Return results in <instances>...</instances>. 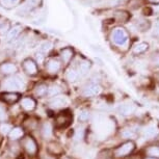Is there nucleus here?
<instances>
[{"mask_svg":"<svg viewBox=\"0 0 159 159\" xmlns=\"http://www.w3.org/2000/svg\"><path fill=\"white\" fill-rule=\"evenodd\" d=\"M111 39L116 45H118V46H124L128 42V34L124 28L118 27L113 29V31L111 32Z\"/></svg>","mask_w":159,"mask_h":159,"instance_id":"1","label":"nucleus"},{"mask_svg":"<svg viewBox=\"0 0 159 159\" xmlns=\"http://www.w3.org/2000/svg\"><path fill=\"white\" fill-rule=\"evenodd\" d=\"M134 149H135V143L132 142V140H129V142L122 143L121 146H119L116 149L115 155L116 157H125V156L131 154L134 151Z\"/></svg>","mask_w":159,"mask_h":159,"instance_id":"2","label":"nucleus"},{"mask_svg":"<svg viewBox=\"0 0 159 159\" xmlns=\"http://www.w3.org/2000/svg\"><path fill=\"white\" fill-rule=\"evenodd\" d=\"M72 120H73V115L69 111V110H65L58 113L56 116V127L57 128H66L71 124Z\"/></svg>","mask_w":159,"mask_h":159,"instance_id":"3","label":"nucleus"},{"mask_svg":"<svg viewBox=\"0 0 159 159\" xmlns=\"http://www.w3.org/2000/svg\"><path fill=\"white\" fill-rule=\"evenodd\" d=\"M3 86L5 89H8V91H17V89L23 88V81L19 77L8 78L3 82Z\"/></svg>","mask_w":159,"mask_h":159,"instance_id":"4","label":"nucleus"},{"mask_svg":"<svg viewBox=\"0 0 159 159\" xmlns=\"http://www.w3.org/2000/svg\"><path fill=\"white\" fill-rule=\"evenodd\" d=\"M101 88L97 83H89L88 85L83 89L82 94L84 97H93V96H97L100 94Z\"/></svg>","mask_w":159,"mask_h":159,"instance_id":"5","label":"nucleus"},{"mask_svg":"<svg viewBox=\"0 0 159 159\" xmlns=\"http://www.w3.org/2000/svg\"><path fill=\"white\" fill-rule=\"evenodd\" d=\"M23 146L24 148H25L26 152L28 153V154H35L38 151V146H37V143H35V140L32 139V137L28 136L26 137L25 139H24L23 142Z\"/></svg>","mask_w":159,"mask_h":159,"instance_id":"6","label":"nucleus"},{"mask_svg":"<svg viewBox=\"0 0 159 159\" xmlns=\"http://www.w3.org/2000/svg\"><path fill=\"white\" fill-rule=\"evenodd\" d=\"M23 67L25 72L29 75H35L38 73V67L37 64L32 59H26L23 62Z\"/></svg>","mask_w":159,"mask_h":159,"instance_id":"7","label":"nucleus"},{"mask_svg":"<svg viewBox=\"0 0 159 159\" xmlns=\"http://www.w3.org/2000/svg\"><path fill=\"white\" fill-rule=\"evenodd\" d=\"M118 110L122 116H130L135 111V106L130 103H125L120 105Z\"/></svg>","mask_w":159,"mask_h":159,"instance_id":"8","label":"nucleus"},{"mask_svg":"<svg viewBox=\"0 0 159 159\" xmlns=\"http://www.w3.org/2000/svg\"><path fill=\"white\" fill-rule=\"evenodd\" d=\"M67 103H68V100L66 97H64V96H56V97H54L51 100L50 105L52 107H55V108H59V107L65 106Z\"/></svg>","mask_w":159,"mask_h":159,"instance_id":"9","label":"nucleus"},{"mask_svg":"<svg viewBox=\"0 0 159 159\" xmlns=\"http://www.w3.org/2000/svg\"><path fill=\"white\" fill-rule=\"evenodd\" d=\"M46 68L49 73L55 74V73H57L59 71V69H61V64H59V61L57 59H50V61L47 62Z\"/></svg>","mask_w":159,"mask_h":159,"instance_id":"10","label":"nucleus"},{"mask_svg":"<svg viewBox=\"0 0 159 159\" xmlns=\"http://www.w3.org/2000/svg\"><path fill=\"white\" fill-rule=\"evenodd\" d=\"M21 106L27 111H31L35 108V101L32 98H23L21 101Z\"/></svg>","mask_w":159,"mask_h":159,"instance_id":"11","label":"nucleus"},{"mask_svg":"<svg viewBox=\"0 0 159 159\" xmlns=\"http://www.w3.org/2000/svg\"><path fill=\"white\" fill-rule=\"evenodd\" d=\"M1 99L10 104L16 103V102L20 99V95L17 93H7V94L1 95Z\"/></svg>","mask_w":159,"mask_h":159,"instance_id":"12","label":"nucleus"},{"mask_svg":"<svg viewBox=\"0 0 159 159\" xmlns=\"http://www.w3.org/2000/svg\"><path fill=\"white\" fill-rule=\"evenodd\" d=\"M24 132H23V129L20 128V127H15L11 129V131L10 132V139H13V140H16V139H19L21 137L23 136Z\"/></svg>","mask_w":159,"mask_h":159,"instance_id":"13","label":"nucleus"},{"mask_svg":"<svg viewBox=\"0 0 159 159\" xmlns=\"http://www.w3.org/2000/svg\"><path fill=\"white\" fill-rule=\"evenodd\" d=\"M48 151H49L51 154H61L62 153V148L61 146L59 145L57 143H50L49 145H48Z\"/></svg>","mask_w":159,"mask_h":159,"instance_id":"14","label":"nucleus"},{"mask_svg":"<svg viewBox=\"0 0 159 159\" xmlns=\"http://www.w3.org/2000/svg\"><path fill=\"white\" fill-rule=\"evenodd\" d=\"M149 45L148 43H145V42H142V43L136 44L133 48V53L134 54H140V53H143L148 50Z\"/></svg>","mask_w":159,"mask_h":159,"instance_id":"15","label":"nucleus"},{"mask_svg":"<svg viewBox=\"0 0 159 159\" xmlns=\"http://www.w3.org/2000/svg\"><path fill=\"white\" fill-rule=\"evenodd\" d=\"M157 133H158V130L155 126H149V127H147L145 130H143V136L147 137V139L154 137Z\"/></svg>","mask_w":159,"mask_h":159,"instance_id":"16","label":"nucleus"},{"mask_svg":"<svg viewBox=\"0 0 159 159\" xmlns=\"http://www.w3.org/2000/svg\"><path fill=\"white\" fill-rule=\"evenodd\" d=\"M73 56V50L70 49V48H65L64 50L61 51V58L64 62H69L70 59Z\"/></svg>","mask_w":159,"mask_h":159,"instance_id":"17","label":"nucleus"},{"mask_svg":"<svg viewBox=\"0 0 159 159\" xmlns=\"http://www.w3.org/2000/svg\"><path fill=\"white\" fill-rule=\"evenodd\" d=\"M147 154L152 158H159V147L157 146H153L147 150Z\"/></svg>","mask_w":159,"mask_h":159,"instance_id":"18","label":"nucleus"},{"mask_svg":"<svg viewBox=\"0 0 159 159\" xmlns=\"http://www.w3.org/2000/svg\"><path fill=\"white\" fill-rule=\"evenodd\" d=\"M35 94H37L39 97H45V96H47L48 95L47 85H45V84L39 85L37 88V89H35Z\"/></svg>","mask_w":159,"mask_h":159,"instance_id":"19","label":"nucleus"},{"mask_svg":"<svg viewBox=\"0 0 159 159\" xmlns=\"http://www.w3.org/2000/svg\"><path fill=\"white\" fill-rule=\"evenodd\" d=\"M1 70L5 74H11V73H14V72H16L17 68L15 67L13 64H5L1 67Z\"/></svg>","mask_w":159,"mask_h":159,"instance_id":"20","label":"nucleus"},{"mask_svg":"<svg viewBox=\"0 0 159 159\" xmlns=\"http://www.w3.org/2000/svg\"><path fill=\"white\" fill-rule=\"evenodd\" d=\"M89 68H91V64L89 61H82L79 66V75H84L89 72Z\"/></svg>","mask_w":159,"mask_h":159,"instance_id":"21","label":"nucleus"},{"mask_svg":"<svg viewBox=\"0 0 159 159\" xmlns=\"http://www.w3.org/2000/svg\"><path fill=\"white\" fill-rule=\"evenodd\" d=\"M113 157V153L109 150H104V151H101L98 154V159H112Z\"/></svg>","mask_w":159,"mask_h":159,"instance_id":"22","label":"nucleus"},{"mask_svg":"<svg viewBox=\"0 0 159 159\" xmlns=\"http://www.w3.org/2000/svg\"><path fill=\"white\" fill-rule=\"evenodd\" d=\"M42 132H43L44 137H50L51 135H52V127H51V125L49 124V123L44 124Z\"/></svg>","mask_w":159,"mask_h":159,"instance_id":"23","label":"nucleus"},{"mask_svg":"<svg viewBox=\"0 0 159 159\" xmlns=\"http://www.w3.org/2000/svg\"><path fill=\"white\" fill-rule=\"evenodd\" d=\"M89 116H91V113H89V110H81L78 119H79L80 122H86V121H89Z\"/></svg>","mask_w":159,"mask_h":159,"instance_id":"24","label":"nucleus"},{"mask_svg":"<svg viewBox=\"0 0 159 159\" xmlns=\"http://www.w3.org/2000/svg\"><path fill=\"white\" fill-rule=\"evenodd\" d=\"M78 76H79V73L75 70H70L67 74V78H68L69 81H75V80L78 78Z\"/></svg>","mask_w":159,"mask_h":159,"instance_id":"25","label":"nucleus"},{"mask_svg":"<svg viewBox=\"0 0 159 159\" xmlns=\"http://www.w3.org/2000/svg\"><path fill=\"white\" fill-rule=\"evenodd\" d=\"M122 136L124 137V139H132V137L135 136V133H134V131L131 130V129H125V130H123L122 132Z\"/></svg>","mask_w":159,"mask_h":159,"instance_id":"26","label":"nucleus"},{"mask_svg":"<svg viewBox=\"0 0 159 159\" xmlns=\"http://www.w3.org/2000/svg\"><path fill=\"white\" fill-rule=\"evenodd\" d=\"M51 47H52V44L50 43V42H45L44 44L41 45L40 47V52L41 53H47L48 51L51 49Z\"/></svg>","mask_w":159,"mask_h":159,"instance_id":"27","label":"nucleus"},{"mask_svg":"<svg viewBox=\"0 0 159 159\" xmlns=\"http://www.w3.org/2000/svg\"><path fill=\"white\" fill-rule=\"evenodd\" d=\"M19 32H20V28H19V27H15V28H13L11 30H10V32H8L7 39H8V40L15 39L18 34H19Z\"/></svg>","mask_w":159,"mask_h":159,"instance_id":"28","label":"nucleus"},{"mask_svg":"<svg viewBox=\"0 0 159 159\" xmlns=\"http://www.w3.org/2000/svg\"><path fill=\"white\" fill-rule=\"evenodd\" d=\"M11 126L8 125V124H3L1 125V127H0V130H1V132L3 134H10V132L11 131Z\"/></svg>","mask_w":159,"mask_h":159,"instance_id":"29","label":"nucleus"},{"mask_svg":"<svg viewBox=\"0 0 159 159\" xmlns=\"http://www.w3.org/2000/svg\"><path fill=\"white\" fill-rule=\"evenodd\" d=\"M59 93V89L57 86H50L48 88V95L47 96H55Z\"/></svg>","mask_w":159,"mask_h":159,"instance_id":"30","label":"nucleus"},{"mask_svg":"<svg viewBox=\"0 0 159 159\" xmlns=\"http://www.w3.org/2000/svg\"><path fill=\"white\" fill-rule=\"evenodd\" d=\"M152 61L155 66H158L159 67V53L154 54V56H153V58H152Z\"/></svg>","mask_w":159,"mask_h":159,"instance_id":"31","label":"nucleus"},{"mask_svg":"<svg viewBox=\"0 0 159 159\" xmlns=\"http://www.w3.org/2000/svg\"><path fill=\"white\" fill-rule=\"evenodd\" d=\"M5 118H7L5 111L3 110V108H2V107H0V121H4Z\"/></svg>","mask_w":159,"mask_h":159,"instance_id":"32","label":"nucleus"},{"mask_svg":"<svg viewBox=\"0 0 159 159\" xmlns=\"http://www.w3.org/2000/svg\"><path fill=\"white\" fill-rule=\"evenodd\" d=\"M148 1L151 3H159V0H148Z\"/></svg>","mask_w":159,"mask_h":159,"instance_id":"33","label":"nucleus"},{"mask_svg":"<svg viewBox=\"0 0 159 159\" xmlns=\"http://www.w3.org/2000/svg\"><path fill=\"white\" fill-rule=\"evenodd\" d=\"M155 34L157 35V37H159V27L156 29V31H155Z\"/></svg>","mask_w":159,"mask_h":159,"instance_id":"34","label":"nucleus"},{"mask_svg":"<svg viewBox=\"0 0 159 159\" xmlns=\"http://www.w3.org/2000/svg\"><path fill=\"white\" fill-rule=\"evenodd\" d=\"M149 159H156V158H149Z\"/></svg>","mask_w":159,"mask_h":159,"instance_id":"35","label":"nucleus"},{"mask_svg":"<svg viewBox=\"0 0 159 159\" xmlns=\"http://www.w3.org/2000/svg\"><path fill=\"white\" fill-rule=\"evenodd\" d=\"M158 25H159V23H158Z\"/></svg>","mask_w":159,"mask_h":159,"instance_id":"36","label":"nucleus"}]
</instances>
